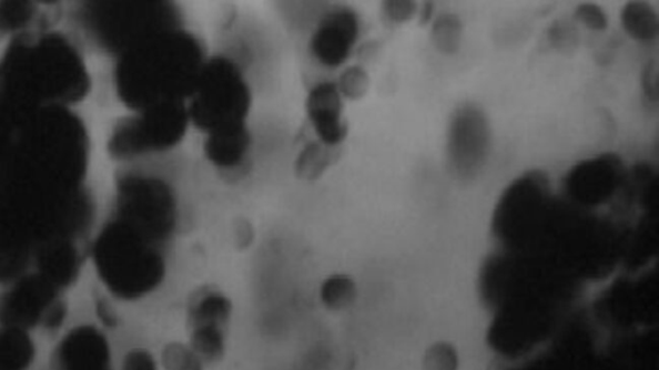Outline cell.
Instances as JSON below:
<instances>
[{"mask_svg":"<svg viewBox=\"0 0 659 370\" xmlns=\"http://www.w3.org/2000/svg\"><path fill=\"white\" fill-rule=\"evenodd\" d=\"M92 78L75 44L52 30L11 39L0 58V101L71 109L90 94Z\"/></svg>","mask_w":659,"mask_h":370,"instance_id":"cell-1","label":"cell"},{"mask_svg":"<svg viewBox=\"0 0 659 370\" xmlns=\"http://www.w3.org/2000/svg\"><path fill=\"white\" fill-rule=\"evenodd\" d=\"M92 257L104 286L120 299H141L162 285L165 276L160 244L120 219L101 230Z\"/></svg>","mask_w":659,"mask_h":370,"instance_id":"cell-2","label":"cell"},{"mask_svg":"<svg viewBox=\"0 0 659 370\" xmlns=\"http://www.w3.org/2000/svg\"><path fill=\"white\" fill-rule=\"evenodd\" d=\"M192 91L194 100L187 107L191 123L203 126L206 132L244 123L247 91L229 61H213L201 68Z\"/></svg>","mask_w":659,"mask_h":370,"instance_id":"cell-3","label":"cell"},{"mask_svg":"<svg viewBox=\"0 0 659 370\" xmlns=\"http://www.w3.org/2000/svg\"><path fill=\"white\" fill-rule=\"evenodd\" d=\"M190 122L189 111L174 101L136 111L119 124L110 142L112 155L130 158L151 150L171 147L180 141Z\"/></svg>","mask_w":659,"mask_h":370,"instance_id":"cell-4","label":"cell"},{"mask_svg":"<svg viewBox=\"0 0 659 370\" xmlns=\"http://www.w3.org/2000/svg\"><path fill=\"white\" fill-rule=\"evenodd\" d=\"M120 192L119 219L162 244L173 228L172 201L163 184L142 179H126Z\"/></svg>","mask_w":659,"mask_h":370,"instance_id":"cell-5","label":"cell"},{"mask_svg":"<svg viewBox=\"0 0 659 370\" xmlns=\"http://www.w3.org/2000/svg\"><path fill=\"white\" fill-rule=\"evenodd\" d=\"M355 13L335 8L320 20L311 38V52L324 66L337 68L347 61L357 38Z\"/></svg>","mask_w":659,"mask_h":370,"instance_id":"cell-6","label":"cell"},{"mask_svg":"<svg viewBox=\"0 0 659 370\" xmlns=\"http://www.w3.org/2000/svg\"><path fill=\"white\" fill-rule=\"evenodd\" d=\"M55 287L50 280L40 276L21 279L10 292L0 300V317L10 328L34 323L51 307Z\"/></svg>","mask_w":659,"mask_h":370,"instance_id":"cell-7","label":"cell"},{"mask_svg":"<svg viewBox=\"0 0 659 370\" xmlns=\"http://www.w3.org/2000/svg\"><path fill=\"white\" fill-rule=\"evenodd\" d=\"M344 100L334 82H323L312 88L305 100V112L317 141L327 146L342 147L348 134L344 120Z\"/></svg>","mask_w":659,"mask_h":370,"instance_id":"cell-8","label":"cell"},{"mask_svg":"<svg viewBox=\"0 0 659 370\" xmlns=\"http://www.w3.org/2000/svg\"><path fill=\"white\" fill-rule=\"evenodd\" d=\"M233 318V302L222 289L203 286L191 294L186 305V326L221 327L230 329Z\"/></svg>","mask_w":659,"mask_h":370,"instance_id":"cell-9","label":"cell"},{"mask_svg":"<svg viewBox=\"0 0 659 370\" xmlns=\"http://www.w3.org/2000/svg\"><path fill=\"white\" fill-rule=\"evenodd\" d=\"M251 142L244 123L222 126L207 132L205 154L215 166L231 171L244 163Z\"/></svg>","mask_w":659,"mask_h":370,"instance_id":"cell-10","label":"cell"},{"mask_svg":"<svg viewBox=\"0 0 659 370\" xmlns=\"http://www.w3.org/2000/svg\"><path fill=\"white\" fill-rule=\"evenodd\" d=\"M39 275L55 287L69 284L79 268V256L70 238L50 240L39 247Z\"/></svg>","mask_w":659,"mask_h":370,"instance_id":"cell-11","label":"cell"},{"mask_svg":"<svg viewBox=\"0 0 659 370\" xmlns=\"http://www.w3.org/2000/svg\"><path fill=\"white\" fill-rule=\"evenodd\" d=\"M69 370H104L109 360L107 342L99 333L84 329L72 335L62 349Z\"/></svg>","mask_w":659,"mask_h":370,"instance_id":"cell-12","label":"cell"},{"mask_svg":"<svg viewBox=\"0 0 659 370\" xmlns=\"http://www.w3.org/2000/svg\"><path fill=\"white\" fill-rule=\"evenodd\" d=\"M230 329L205 326L187 329V343L205 368L220 364L229 351Z\"/></svg>","mask_w":659,"mask_h":370,"instance_id":"cell-13","label":"cell"},{"mask_svg":"<svg viewBox=\"0 0 659 370\" xmlns=\"http://www.w3.org/2000/svg\"><path fill=\"white\" fill-rule=\"evenodd\" d=\"M341 155V147L327 146V144L313 141L303 147L294 164V172L297 178L312 182L325 175L330 167L336 163Z\"/></svg>","mask_w":659,"mask_h":370,"instance_id":"cell-14","label":"cell"},{"mask_svg":"<svg viewBox=\"0 0 659 370\" xmlns=\"http://www.w3.org/2000/svg\"><path fill=\"white\" fill-rule=\"evenodd\" d=\"M357 281L347 273H333L323 280L318 289L321 305L332 312L351 309L357 301Z\"/></svg>","mask_w":659,"mask_h":370,"instance_id":"cell-15","label":"cell"},{"mask_svg":"<svg viewBox=\"0 0 659 370\" xmlns=\"http://www.w3.org/2000/svg\"><path fill=\"white\" fill-rule=\"evenodd\" d=\"M39 10L29 3H0V35L18 38L28 34L38 20Z\"/></svg>","mask_w":659,"mask_h":370,"instance_id":"cell-16","label":"cell"},{"mask_svg":"<svg viewBox=\"0 0 659 370\" xmlns=\"http://www.w3.org/2000/svg\"><path fill=\"white\" fill-rule=\"evenodd\" d=\"M160 368L163 370H204L203 361L199 359L190 345L181 341L168 342L159 357Z\"/></svg>","mask_w":659,"mask_h":370,"instance_id":"cell-17","label":"cell"},{"mask_svg":"<svg viewBox=\"0 0 659 370\" xmlns=\"http://www.w3.org/2000/svg\"><path fill=\"white\" fill-rule=\"evenodd\" d=\"M423 370H457L459 369V356L455 346L439 341L432 343L424 352Z\"/></svg>","mask_w":659,"mask_h":370,"instance_id":"cell-18","label":"cell"},{"mask_svg":"<svg viewBox=\"0 0 659 370\" xmlns=\"http://www.w3.org/2000/svg\"><path fill=\"white\" fill-rule=\"evenodd\" d=\"M334 83L344 101H355L366 93L368 80L366 72L363 69L351 66L345 69L342 74L334 80Z\"/></svg>","mask_w":659,"mask_h":370,"instance_id":"cell-19","label":"cell"},{"mask_svg":"<svg viewBox=\"0 0 659 370\" xmlns=\"http://www.w3.org/2000/svg\"><path fill=\"white\" fill-rule=\"evenodd\" d=\"M122 370H162L159 358L146 349H134L126 353Z\"/></svg>","mask_w":659,"mask_h":370,"instance_id":"cell-20","label":"cell"}]
</instances>
